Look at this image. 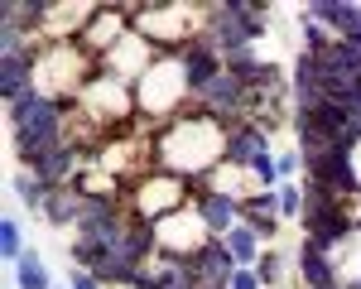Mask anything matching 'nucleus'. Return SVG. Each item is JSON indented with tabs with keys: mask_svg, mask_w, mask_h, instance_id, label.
Returning <instances> with one entry per match:
<instances>
[{
	"mask_svg": "<svg viewBox=\"0 0 361 289\" xmlns=\"http://www.w3.org/2000/svg\"><path fill=\"white\" fill-rule=\"evenodd\" d=\"M149 149H154V169L159 173L197 183V178H212L226 164V125L202 111H183L178 121L159 125Z\"/></svg>",
	"mask_w": 361,
	"mask_h": 289,
	"instance_id": "obj_1",
	"label": "nucleus"
},
{
	"mask_svg": "<svg viewBox=\"0 0 361 289\" xmlns=\"http://www.w3.org/2000/svg\"><path fill=\"white\" fill-rule=\"evenodd\" d=\"M68 121H73V106L68 102H54L44 92H29L25 102L10 106V140H15V159L25 169H44L68 140Z\"/></svg>",
	"mask_w": 361,
	"mask_h": 289,
	"instance_id": "obj_2",
	"label": "nucleus"
},
{
	"mask_svg": "<svg viewBox=\"0 0 361 289\" xmlns=\"http://www.w3.org/2000/svg\"><path fill=\"white\" fill-rule=\"evenodd\" d=\"M135 111L145 121H178L183 111H193V87L183 78V63L173 54H159V63L135 82Z\"/></svg>",
	"mask_w": 361,
	"mask_h": 289,
	"instance_id": "obj_3",
	"label": "nucleus"
},
{
	"mask_svg": "<svg viewBox=\"0 0 361 289\" xmlns=\"http://www.w3.org/2000/svg\"><path fill=\"white\" fill-rule=\"evenodd\" d=\"M34 78L39 92L54 97V102H78L82 87L97 78V58L87 54L82 44H44L34 58Z\"/></svg>",
	"mask_w": 361,
	"mask_h": 289,
	"instance_id": "obj_4",
	"label": "nucleus"
},
{
	"mask_svg": "<svg viewBox=\"0 0 361 289\" xmlns=\"http://www.w3.org/2000/svg\"><path fill=\"white\" fill-rule=\"evenodd\" d=\"M270 29V10L265 5H246V0H222V5H207V44L217 54H241V49H255Z\"/></svg>",
	"mask_w": 361,
	"mask_h": 289,
	"instance_id": "obj_5",
	"label": "nucleus"
},
{
	"mask_svg": "<svg viewBox=\"0 0 361 289\" xmlns=\"http://www.w3.org/2000/svg\"><path fill=\"white\" fill-rule=\"evenodd\" d=\"M130 25L159 54H183L207 29V10H193V5H140V10H130Z\"/></svg>",
	"mask_w": 361,
	"mask_h": 289,
	"instance_id": "obj_6",
	"label": "nucleus"
},
{
	"mask_svg": "<svg viewBox=\"0 0 361 289\" xmlns=\"http://www.w3.org/2000/svg\"><path fill=\"white\" fill-rule=\"evenodd\" d=\"M73 116L78 121H92V135L111 121V125H126L130 116H135V87L121 82V78H106L102 68H97V78L82 87V97L73 102Z\"/></svg>",
	"mask_w": 361,
	"mask_h": 289,
	"instance_id": "obj_7",
	"label": "nucleus"
},
{
	"mask_svg": "<svg viewBox=\"0 0 361 289\" xmlns=\"http://www.w3.org/2000/svg\"><path fill=\"white\" fill-rule=\"evenodd\" d=\"M188 183L183 178H173V173H145L135 183V193H130V217H140V222H164L169 212H178V207H188Z\"/></svg>",
	"mask_w": 361,
	"mask_h": 289,
	"instance_id": "obj_8",
	"label": "nucleus"
},
{
	"mask_svg": "<svg viewBox=\"0 0 361 289\" xmlns=\"http://www.w3.org/2000/svg\"><path fill=\"white\" fill-rule=\"evenodd\" d=\"M207 241H212V231H207V222H202V212H197L193 202L178 207V212H169L164 222H154V246H159V256L193 260Z\"/></svg>",
	"mask_w": 361,
	"mask_h": 289,
	"instance_id": "obj_9",
	"label": "nucleus"
},
{
	"mask_svg": "<svg viewBox=\"0 0 361 289\" xmlns=\"http://www.w3.org/2000/svg\"><path fill=\"white\" fill-rule=\"evenodd\" d=\"M193 111H202V116H212V121H222L226 130L231 125H241V121H250V87L236 78V73H222V78H212V82L202 87L193 97Z\"/></svg>",
	"mask_w": 361,
	"mask_h": 289,
	"instance_id": "obj_10",
	"label": "nucleus"
},
{
	"mask_svg": "<svg viewBox=\"0 0 361 289\" xmlns=\"http://www.w3.org/2000/svg\"><path fill=\"white\" fill-rule=\"evenodd\" d=\"M154 63H159V49H154V44H149L145 34H135V29H130V34H126V39L116 44L111 54L97 63V68H102L106 78H121V82H130V87H135L140 78H145V73L154 68Z\"/></svg>",
	"mask_w": 361,
	"mask_h": 289,
	"instance_id": "obj_11",
	"label": "nucleus"
},
{
	"mask_svg": "<svg viewBox=\"0 0 361 289\" xmlns=\"http://www.w3.org/2000/svg\"><path fill=\"white\" fill-rule=\"evenodd\" d=\"M130 29H135V25H130V10H121V5H102V10L92 15V25L82 29V39H78V44H82L87 54L102 63V58L111 54V49L126 39V34H130Z\"/></svg>",
	"mask_w": 361,
	"mask_h": 289,
	"instance_id": "obj_12",
	"label": "nucleus"
},
{
	"mask_svg": "<svg viewBox=\"0 0 361 289\" xmlns=\"http://www.w3.org/2000/svg\"><path fill=\"white\" fill-rule=\"evenodd\" d=\"M270 154H275V144H270V130H265V125L241 121V125L226 130V164H231V169H255V164L270 159Z\"/></svg>",
	"mask_w": 361,
	"mask_h": 289,
	"instance_id": "obj_13",
	"label": "nucleus"
},
{
	"mask_svg": "<svg viewBox=\"0 0 361 289\" xmlns=\"http://www.w3.org/2000/svg\"><path fill=\"white\" fill-rule=\"evenodd\" d=\"M188 270H193L197 289H231V275H236L241 265L231 260V251H226L222 241H207V246L188 260Z\"/></svg>",
	"mask_w": 361,
	"mask_h": 289,
	"instance_id": "obj_14",
	"label": "nucleus"
},
{
	"mask_svg": "<svg viewBox=\"0 0 361 289\" xmlns=\"http://www.w3.org/2000/svg\"><path fill=\"white\" fill-rule=\"evenodd\" d=\"M193 207L202 212V222L212 231V241H222L231 227H241V202L231 198V193H217V188H193Z\"/></svg>",
	"mask_w": 361,
	"mask_h": 289,
	"instance_id": "obj_15",
	"label": "nucleus"
},
{
	"mask_svg": "<svg viewBox=\"0 0 361 289\" xmlns=\"http://www.w3.org/2000/svg\"><path fill=\"white\" fill-rule=\"evenodd\" d=\"M178 63H183V78H188V87H193V97L202 92V87L212 82V78H222L226 73V63H222V54L207 44V34H197L193 44L183 49V54H173Z\"/></svg>",
	"mask_w": 361,
	"mask_h": 289,
	"instance_id": "obj_16",
	"label": "nucleus"
},
{
	"mask_svg": "<svg viewBox=\"0 0 361 289\" xmlns=\"http://www.w3.org/2000/svg\"><path fill=\"white\" fill-rule=\"evenodd\" d=\"M304 15H313L333 39H352V34H361V5H352V0H313Z\"/></svg>",
	"mask_w": 361,
	"mask_h": 289,
	"instance_id": "obj_17",
	"label": "nucleus"
},
{
	"mask_svg": "<svg viewBox=\"0 0 361 289\" xmlns=\"http://www.w3.org/2000/svg\"><path fill=\"white\" fill-rule=\"evenodd\" d=\"M34 58H39V49H29V54H5V68H0V92H5V102H10V106H15V102H25L29 92H39Z\"/></svg>",
	"mask_w": 361,
	"mask_h": 289,
	"instance_id": "obj_18",
	"label": "nucleus"
},
{
	"mask_svg": "<svg viewBox=\"0 0 361 289\" xmlns=\"http://www.w3.org/2000/svg\"><path fill=\"white\" fill-rule=\"evenodd\" d=\"M294 265H299V280L304 285H342V275H337V256L333 251H323L318 241H299V251H294Z\"/></svg>",
	"mask_w": 361,
	"mask_h": 289,
	"instance_id": "obj_19",
	"label": "nucleus"
},
{
	"mask_svg": "<svg viewBox=\"0 0 361 289\" xmlns=\"http://www.w3.org/2000/svg\"><path fill=\"white\" fill-rule=\"evenodd\" d=\"M82 207H87V193L73 183V188H54V198L44 207V222L54 231H78L82 227Z\"/></svg>",
	"mask_w": 361,
	"mask_h": 289,
	"instance_id": "obj_20",
	"label": "nucleus"
},
{
	"mask_svg": "<svg viewBox=\"0 0 361 289\" xmlns=\"http://www.w3.org/2000/svg\"><path fill=\"white\" fill-rule=\"evenodd\" d=\"M241 222H246V227H255L260 236H265V241H275V236H279V222H284V217H279L275 188H265V193H250V198L241 202Z\"/></svg>",
	"mask_w": 361,
	"mask_h": 289,
	"instance_id": "obj_21",
	"label": "nucleus"
},
{
	"mask_svg": "<svg viewBox=\"0 0 361 289\" xmlns=\"http://www.w3.org/2000/svg\"><path fill=\"white\" fill-rule=\"evenodd\" d=\"M10 193H15V202L20 207H29L34 217H44V207H49V198H54V188L39 178L34 169H20L15 178H10Z\"/></svg>",
	"mask_w": 361,
	"mask_h": 289,
	"instance_id": "obj_22",
	"label": "nucleus"
},
{
	"mask_svg": "<svg viewBox=\"0 0 361 289\" xmlns=\"http://www.w3.org/2000/svg\"><path fill=\"white\" fill-rule=\"evenodd\" d=\"M222 246L231 251V260H236V265H255V260L265 256V236H260L255 227H246V222L226 231V236H222Z\"/></svg>",
	"mask_w": 361,
	"mask_h": 289,
	"instance_id": "obj_23",
	"label": "nucleus"
},
{
	"mask_svg": "<svg viewBox=\"0 0 361 289\" xmlns=\"http://www.w3.org/2000/svg\"><path fill=\"white\" fill-rule=\"evenodd\" d=\"M15 285H20V289H58L54 275H49V265H44V256H39L34 246L15 260Z\"/></svg>",
	"mask_w": 361,
	"mask_h": 289,
	"instance_id": "obj_24",
	"label": "nucleus"
},
{
	"mask_svg": "<svg viewBox=\"0 0 361 289\" xmlns=\"http://www.w3.org/2000/svg\"><path fill=\"white\" fill-rule=\"evenodd\" d=\"M337 275H342L347 289H361V227L342 241V251H337Z\"/></svg>",
	"mask_w": 361,
	"mask_h": 289,
	"instance_id": "obj_25",
	"label": "nucleus"
},
{
	"mask_svg": "<svg viewBox=\"0 0 361 289\" xmlns=\"http://www.w3.org/2000/svg\"><path fill=\"white\" fill-rule=\"evenodd\" d=\"M299 34H304V44H299V54H313V58H323V54H328V49L337 44V39H333V34H328L323 25H318L313 15H299Z\"/></svg>",
	"mask_w": 361,
	"mask_h": 289,
	"instance_id": "obj_26",
	"label": "nucleus"
},
{
	"mask_svg": "<svg viewBox=\"0 0 361 289\" xmlns=\"http://www.w3.org/2000/svg\"><path fill=\"white\" fill-rule=\"evenodd\" d=\"M275 198H279V217H284V222H299V217H304V202H308L304 178H294V183H279Z\"/></svg>",
	"mask_w": 361,
	"mask_h": 289,
	"instance_id": "obj_27",
	"label": "nucleus"
},
{
	"mask_svg": "<svg viewBox=\"0 0 361 289\" xmlns=\"http://www.w3.org/2000/svg\"><path fill=\"white\" fill-rule=\"evenodd\" d=\"M0 251H5V260H10V265H15V260L29 251V246H25V227H20V217H5V222H0Z\"/></svg>",
	"mask_w": 361,
	"mask_h": 289,
	"instance_id": "obj_28",
	"label": "nucleus"
},
{
	"mask_svg": "<svg viewBox=\"0 0 361 289\" xmlns=\"http://www.w3.org/2000/svg\"><path fill=\"white\" fill-rule=\"evenodd\" d=\"M255 275H260V285H265V289H279V280H284V256L265 246V256L255 260Z\"/></svg>",
	"mask_w": 361,
	"mask_h": 289,
	"instance_id": "obj_29",
	"label": "nucleus"
},
{
	"mask_svg": "<svg viewBox=\"0 0 361 289\" xmlns=\"http://www.w3.org/2000/svg\"><path fill=\"white\" fill-rule=\"evenodd\" d=\"M68 289H106V285H102V280H97L92 270H82V265H73V270H68Z\"/></svg>",
	"mask_w": 361,
	"mask_h": 289,
	"instance_id": "obj_30",
	"label": "nucleus"
},
{
	"mask_svg": "<svg viewBox=\"0 0 361 289\" xmlns=\"http://www.w3.org/2000/svg\"><path fill=\"white\" fill-rule=\"evenodd\" d=\"M231 289H265V285H260V275H255V265H241V270L231 275Z\"/></svg>",
	"mask_w": 361,
	"mask_h": 289,
	"instance_id": "obj_31",
	"label": "nucleus"
},
{
	"mask_svg": "<svg viewBox=\"0 0 361 289\" xmlns=\"http://www.w3.org/2000/svg\"><path fill=\"white\" fill-rule=\"evenodd\" d=\"M352 169H357V188H361V144L352 149Z\"/></svg>",
	"mask_w": 361,
	"mask_h": 289,
	"instance_id": "obj_32",
	"label": "nucleus"
},
{
	"mask_svg": "<svg viewBox=\"0 0 361 289\" xmlns=\"http://www.w3.org/2000/svg\"><path fill=\"white\" fill-rule=\"evenodd\" d=\"M304 289H347V285H304Z\"/></svg>",
	"mask_w": 361,
	"mask_h": 289,
	"instance_id": "obj_33",
	"label": "nucleus"
},
{
	"mask_svg": "<svg viewBox=\"0 0 361 289\" xmlns=\"http://www.w3.org/2000/svg\"><path fill=\"white\" fill-rule=\"evenodd\" d=\"M58 289H68V285H58Z\"/></svg>",
	"mask_w": 361,
	"mask_h": 289,
	"instance_id": "obj_34",
	"label": "nucleus"
}]
</instances>
